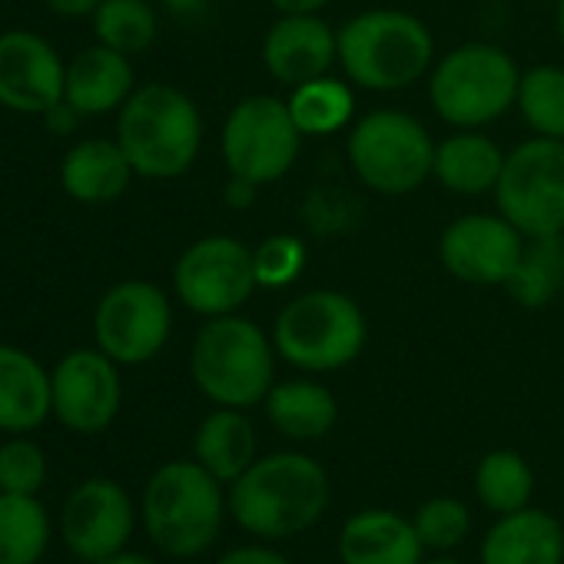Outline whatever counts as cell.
Wrapping results in <instances>:
<instances>
[{"instance_id": "obj_6", "label": "cell", "mask_w": 564, "mask_h": 564, "mask_svg": "<svg viewBox=\"0 0 564 564\" xmlns=\"http://www.w3.org/2000/svg\"><path fill=\"white\" fill-rule=\"evenodd\" d=\"M369 326L359 303L339 290H310L290 300L272 323L275 356L303 372H336L366 349Z\"/></svg>"}, {"instance_id": "obj_35", "label": "cell", "mask_w": 564, "mask_h": 564, "mask_svg": "<svg viewBox=\"0 0 564 564\" xmlns=\"http://www.w3.org/2000/svg\"><path fill=\"white\" fill-rule=\"evenodd\" d=\"M216 564H296V561H290L286 554L269 544H246V547L226 551Z\"/></svg>"}, {"instance_id": "obj_38", "label": "cell", "mask_w": 564, "mask_h": 564, "mask_svg": "<svg viewBox=\"0 0 564 564\" xmlns=\"http://www.w3.org/2000/svg\"><path fill=\"white\" fill-rule=\"evenodd\" d=\"M166 4V11L170 14H176V18H193V14H199L209 0H163Z\"/></svg>"}, {"instance_id": "obj_22", "label": "cell", "mask_w": 564, "mask_h": 564, "mask_svg": "<svg viewBox=\"0 0 564 564\" xmlns=\"http://www.w3.org/2000/svg\"><path fill=\"white\" fill-rule=\"evenodd\" d=\"M262 412L282 438L293 442H316L329 435L339 422L336 395L313 379L275 382L262 399Z\"/></svg>"}, {"instance_id": "obj_26", "label": "cell", "mask_w": 564, "mask_h": 564, "mask_svg": "<svg viewBox=\"0 0 564 564\" xmlns=\"http://www.w3.org/2000/svg\"><path fill=\"white\" fill-rule=\"evenodd\" d=\"M286 107L303 137H333L346 130L349 120L356 117V94L346 80H336L326 74V77L293 87Z\"/></svg>"}, {"instance_id": "obj_18", "label": "cell", "mask_w": 564, "mask_h": 564, "mask_svg": "<svg viewBox=\"0 0 564 564\" xmlns=\"http://www.w3.org/2000/svg\"><path fill=\"white\" fill-rule=\"evenodd\" d=\"M343 564H422L425 544L412 518L392 508H366L349 514L336 541Z\"/></svg>"}, {"instance_id": "obj_32", "label": "cell", "mask_w": 564, "mask_h": 564, "mask_svg": "<svg viewBox=\"0 0 564 564\" xmlns=\"http://www.w3.org/2000/svg\"><path fill=\"white\" fill-rule=\"evenodd\" d=\"M412 524L425 544V551L435 554H448L452 547H458L468 531H471V511L465 501L452 498V495H438L419 505V511L412 514Z\"/></svg>"}, {"instance_id": "obj_17", "label": "cell", "mask_w": 564, "mask_h": 564, "mask_svg": "<svg viewBox=\"0 0 564 564\" xmlns=\"http://www.w3.org/2000/svg\"><path fill=\"white\" fill-rule=\"evenodd\" d=\"M339 64V31L319 14H282L262 37V67L272 80L300 87Z\"/></svg>"}, {"instance_id": "obj_37", "label": "cell", "mask_w": 564, "mask_h": 564, "mask_svg": "<svg viewBox=\"0 0 564 564\" xmlns=\"http://www.w3.org/2000/svg\"><path fill=\"white\" fill-rule=\"evenodd\" d=\"M279 14H319L329 0H269Z\"/></svg>"}, {"instance_id": "obj_9", "label": "cell", "mask_w": 564, "mask_h": 564, "mask_svg": "<svg viewBox=\"0 0 564 564\" xmlns=\"http://www.w3.org/2000/svg\"><path fill=\"white\" fill-rule=\"evenodd\" d=\"M498 213L528 239L564 232V140L531 137L505 153L495 186Z\"/></svg>"}, {"instance_id": "obj_5", "label": "cell", "mask_w": 564, "mask_h": 564, "mask_svg": "<svg viewBox=\"0 0 564 564\" xmlns=\"http://www.w3.org/2000/svg\"><path fill=\"white\" fill-rule=\"evenodd\" d=\"M339 67L362 90H405L435 67V41L415 14L366 11L339 31Z\"/></svg>"}, {"instance_id": "obj_8", "label": "cell", "mask_w": 564, "mask_h": 564, "mask_svg": "<svg viewBox=\"0 0 564 564\" xmlns=\"http://www.w3.org/2000/svg\"><path fill=\"white\" fill-rule=\"evenodd\" d=\"M346 153L362 180L379 196H409L435 170V143L422 120L405 110H372L352 123Z\"/></svg>"}, {"instance_id": "obj_31", "label": "cell", "mask_w": 564, "mask_h": 564, "mask_svg": "<svg viewBox=\"0 0 564 564\" xmlns=\"http://www.w3.org/2000/svg\"><path fill=\"white\" fill-rule=\"evenodd\" d=\"M94 31L104 47L133 57L156 41V14L147 0H104L94 11Z\"/></svg>"}, {"instance_id": "obj_24", "label": "cell", "mask_w": 564, "mask_h": 564, "mask_svg": "<svg viewBox=\"0 0 564 564\" xmlns=\"http://www.w3.org/2000/svg\"><path fill=\"white\" fill-rule=\"evenodd\" d=\"M505 166V153L491 137L478 130H458L435 143V170L432 176L458 196H481L495 193L498 176Z\"/></svg>"}, {"instance_id": "obj_4", "label": "cell", "mask_w": 564, "mask_h": 564, "mask_svg": "<svg viewBox=\"0 0 564 564\" xmlns=\"http://www.w3.org/2000/svg\"><path fill=\"white\" fill-rule=\"evenodd\" d=\"M189 376L213 405H262L275 386V346L252 319L213 316L193 339Z\"/></svg>"}, {"instance_id": "obj_19", "label": "cell", "mask_w": 564, "mask_h": 564, "mask_svg": "<svg viewBox=\"0 0 564 564\" xmlns=\"http://www.w3.org/2000/svg\"><path fill=\"white\" fill-rule=\"evenodd\" d=\"M481 564H564V528L544 508L498 514L481 538Z\"/></svg>"}, {"instance_id": "obj_34", "label": "cell", "mask_w": 564, "mask_h": 564, "mask_svg": "<svg viewBox=\"0 0 564 564\" xmlns=\"http://www.w3.org/2000/svg\"><path fill=\"white\" fill-rule=\"evenodd\" d=\"M47 481L44 448L31 438H14L0 445V491L37 495Z\"/></svg>"}, {"instance_id": "obj_7", "label": "cell", "mask_w": 564, "mask_h": 564, "mask_svg": "<svg viewBox=\"0 0 564 564\" xmlns=\"http://www.w3.org/2000/svg\"><path fill=\"white\" fill-rule=\"evenodd\" d=\"M521 70L495 44H462L429 70L432 110L455 130H478L501 120L518 100Z\"/></svg>"}, {"instance_id": "obj_2", "label": "cell", "mask_w": 564, "mask_h": 564, "mask_svg": "<svg viewBox=\"0 0 564 564\" xmlns=\"http://www.w3.org/2000/svg\"><path fill=\"white\" fill-rule=\"evenodd\" d=\"M229 511L223 481L196 458L160 465L143 488V528L170 557H196L209 551Z\"/></svg>"}, {"instance_id": "obj_42", "label": "cell", "mask_w": 564, "mask_h": 564, "mask_svg": "<svg viewBox=\"0 0 564 564\" xmlns=\"http://www.w3.org/2000/svg\"><path fill=\"white\" fill-rule=\"evenodd\" d=\"M544 4H557V0H544Z\"/></svg>"}, {"instance_id": "obj_20", "label": "cell", "mask_w": 564, "mask_h": 564, "mask_svg": "<svg viewBox=\"0 0 564 564\" xmlns=\"http://www.w3.org/2000/svg\"><path fill=\"white\" fill-rule=\"evenodd\" d=\"M133 67L130 57L120 51H110L104 44L80 51L67 67L64 100L80 117H100L110 110H120L133 94Z\"/></svg>"}, {"instance_id": "obj_15", "label": "cell", "mask_w": 564, "mask_h": 564, "mask_svg": "<svg viewBox=\"0 0 564 564\" xmlns=\"http://www.w3.org/2000/svg\"><path fill=\"white\" fill-rule=\"evenodd\" d=\"M133 501L127 488L110 478H90L77 485L61 511L64 544L87 564L123 551L133 534Z\"/></svg>"}, {"instance_id": "obj_3", "label": "cell", "mask_w": 564, "mask_h": 564, "mask_svg": "<svg viewBox=\"0 0 564 564\" xmlns=\"http://www.w3.org/2000/svg\"><path fill=\"white\" fill-rule=\"evenodd\" d=\"M117 143L137 176L176 180L196 163L203 147L199 107L170 84L137 87L120 107Z\"/></svg>"}, {"instance_id": "obj_14", "label": "cell", "mask_w": 564, "mask_h": 564, "mask_svg": "<svg viewBox=\"0 0 564 564\" xmlns=\"http://www.w3.org/2000/svg\"><path fill=\"white\" fill-rule=\"evenodd\" d=\"M54 415L80 435L104 432L123 402L117 362L100 349H77L51 372Z\"/></svg>"}, {"instance_id": "obj_33", "label": "cell", "mask_w": 564, "mask_h": 564, "mask_svg": "<svg viewBox=\"0 0 564 564\" xmlns=\"http://www.w3.org/2000/svg\"><path fill=\"white\" fill-rule=\"evenodd\" d=\"M256 279H259V290H286L303 275L306 269V242L300 236L290 232H275L265 236L256 249Z\"/></svg>"}, {"instance_id": "obj_21", "label": "cell", "mask_w": 564, "mask_h": 564, "mask_svg": "<svg viewBox=\"0 0 564 564\" xmlns=\"http://www.w3.org/2000/svg\"><path fill=\"white\" fill-rule=\"evenodd\" d=\"M51 412L54 392L44 366L14 346H0V432H34Z\"/></svg>"}, {"instance_id": "obj_12", "label": "cell", "mask_w": 564, "mask_h": 564, "mask_svg": "<svg viewBox=\"0 0 564 564\" xmlns=\"http://www.w3.org/2000/svg\"><path fill=\"white\" fill-rule=\"evenodd\" d=\"M173 310L160 286L143 279L117 282L97 306L94 336L117 366H143L166 346Z\"/></svg>"}, {"instance_id": "obj_13", "label": "cell", "mask_w": 564, "mask_h": 564, "mask_svg": "<svg viewBox=\"0 0 564 564\" xmlns=\"http://www.w3.org/2000/svg\"><path fill=\"white\" fill-rule=\"evenodd\" d=\"M524 239L501 213H468L442 229L438 259L448 275L468 286H508L524 256Z\"/></svg>"}, {"instance_id": "obj_36", "label": "cell", "mask_w": 564, "mask_h": 564, "mask_svg": "<svg viewBox=\"0 0 564 564\" xmlns=\"http://www.w3.org/2000/svg\"><path fill=\"white\" fill-rule=\"evenodd\" d=\"M44 4L61 18H87L104 4V0H44Z\"/></svg>"}, {"instance_id": "obj_10", "label": "cell", "mask_w": 564, "mask_h": 564, "mask_svg": "<svg viewBox=\"0 0 564 564\" xmlns=\"http://www.w3.org/2000/svg\"><path fill=\"white\" fill-rule=\"evenodd\" d=\"M223 160L229 176H239L252 186L282 180L303 147V133L286 107V100L252 94L239 100L223 123Z\"/></svg>"}, {"instance_id": "obj_25", "label": "cell", "mask_w": 564, "mask_h": 564, "mask_svg": "<svg viewBox=\"0 0 564 564\" xmlns=\"http://www.w3.org/2000/svg\"><path fill=\"white\" fill-rule=\"evenodd\" d=\"M256 445V425L249 422L246 409L216 405V412H209L196 429L193 458L223 485H232L259 458Z\"/></svg>"}, {"instance_id": "obj_11", "label": "cell", "mask_w": 564, "mask_h": 564, "mask_svg": "<svg viewBox=\"0 0 564 564\" xmlns=\"http://www.w3.org/2000/svg\"><path fill=\"white\" fill-rule=\"evenodd\" d=\"M173 290L196 316H229L259 290L252 249L226 232L203 236L183 249L173 265Z\"/></svg>"}, {"instance_id": "obj_39", "label": "cell", "mask_w": 564, "mask_h": 564, "mask_svg": "<svg viewBox=\"0 0 564 564\" xmlns=\"http://www.w3.org/2000/svg\"><path fill=\"white\" fill-rule=\"evenodd\" d=\"M90 564H156L153 557L147 554H133V551H117L110 557H100V561H90Z\"/></svg>"}, {"instance_id": "obj_28", "label": "cell", "mask_w": 564, "mask_h": 564, "mask_svg": "<svg viewBox=\"0 0 564 564\" xmlns=\"http://www.w3.org/2000/svg\"><path fill=\"white\" fill-rule=\"evenodd\" d=\"M475 495L495 514H511L531 505L534 471L524 455L511 448L488 452L475 468Z\"/></svg>"}, {"instance_id": "obj_41", "label": "cell", "mask_w": 564, "mask_h": 564, "mask_svg": "<svg viewBox=\"0 0 564 564\" xmlns=\"http://www.w3.org/2000/svg\"><path fill=\"white\" fill-rule=\"evenodd\" d=\"M557 37L564 44V0H557Z\"/></svg>"}, {"instance_id": "obj_16", "label": "cell", "mask_w": 564, "mask_h": 564, "mask_svg": "<svg viewBox=\"0 0 564 564\" xmlns=\"http://www.w3.org/2000/svg\"><path fill=\"white\" fill-rule=\"evenodd\" d=\"M64 84L67 67L44 37L31 31L0 34V107L44 117L64 104Z\"/></svg>"}, {"instance_id": "obj_30", "label": "cell", "mask_w": 564, "mask_h": 564, "mask_svg": "<svg viewBox=\"0 0 564 564\" xmlns=\"http://www.w3.org/2000/svg\"><path fill=\"white\" fill-rule=\"evenodd\" d=\"M514 107L534 137L564 140V70L551 64L524 70Z\"/></svg>"}, {"instance_id": "obj_29", "label": "cell", "mask_w": 564, "mask_h": 564, "mask_svg": "<svg viewBox=\"0 0 564 564\" xmlns=\"http://www.w3.org/2000/svg\"><path fill=\"white\" fill-rule=\"evenodd\" d=\"M561 286H564V246H561V236L531 239V246H524V256H521L514 275L508 279V293L521 306L534 310V306L551 303Z\"/></svg>"}, {"instance_id": "obj_1", "label": "cell", "mask_w": 564, "mask_h": 564, "mask_svg": "<svg viewBox=\"0 0 564 564\" xmlns=\"http://www.w3.org/2000/svg\"><path fill=\"white\" fill-rule=\"evenodd\" d=\"M232 521L262 541H286L323 521L333 481L306 452H272L256 458L226 491Z\"/></svg>"}, {"instance_id": "obj_40", "label": "cell", "mask_w": 564, "mask_h": 564, "mask_svg": "<svg viewBox=\"0 0 564 564\" xmlns=\"http://www.w3.org/2000/svg\"><path fill=\"white\" fill-rule=\"evenodd\" d=\"M422 564H465V561H458V557H452V554H432V557H425Z\"/></svg>"}, {"instance_id": "obj_23", "label": "cell", "mask_w": 564, "mask_h": 564, "mask_svg": "<svg viewBox=\"0 0 564 564\" xmlns=\"http://www.w3.org/2000/svg\"><path fill=\"white\" fill-rule=\"evenodd\" d=\"M133 163L117 140H84L61 163V183L77 203H113L127 193Z\"/></svg>"}, {"instance_id": "obj_27", "label": "cell", "mask_w": 564, "mask_h": 564, "mask_svg": "<svg viewBox=\"0 0 564 564\" xmlns=\"http://www.w3.org/2000/svg\"><path fill=\"white\" fill-rule=\"evenodd\" d=\"M51 541V518L37 495L0 491V564H37Z\"/></svg>"}]
</instances>
